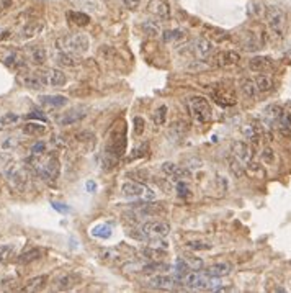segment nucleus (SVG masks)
Listing matches in <instances>:
<instances>
[{"mask_svg": "<svg viewBox=\"0 0 291 293\" xmlns=\"http://www.w3.org/2000/svg\"><path fill=\"white\" fill-rule=\"evenodd\" d=\"M126 123L120 121L117 123L108 135V141L105 144L103 151V161H102V169L103 171H111L117 166V162L125 156L126 153Z\"/></svg>", "mask_w": 291, "mask_h": 293, "instance_id": "obj_1", "label": "nucleus"}, {"mask_svg": "<svg viewBox=\"0 0 291 293\" xmlns=\"http://www.w3.org/2000/svg\"><path fill=\"white\" fill-rule=\"evenodd\" d=\"M7 179H8V184H10V187L20 193L25 192L30 184L28 171H26L25 166H20V164H12L7 169Z\"/></svg>", "mask_w": 291, "mask_h": 293, "instance_id": "obj_6", "label": "nucleus"}, {"mask_svg": "<svg viewBox=\"0 0 291 293\" xmlns=\"http://www.w3.org/2000/svg\"><path fill=\"white\" fill-rule=\"evenodd\" d=\"M241 44H242V48L245 51H259V48H260V43L257 41V38L254 36L252 31L244 34L242 40H241Z\"/></svg>", "mask_w": 291, "mask_h": 293, "instance_id": "obj_37", "label": "nucleus"}, {"mask_svg": "<svg viewBox=\"0 0 291 293\" xmlns=\"http://www.w3.org/2000/svg\"><path fill=\"white\" fill-rule=\"evenodd\" d=\"M211 97L223 106H231V105H236L237 103V99H236V94L231 90V88H226L223 85L219 87H215L213 92H211Z\"/></svg>", "mask_w": 291, "mask_h": 293, "instance_id": "obj_16", "label": "nucleus"}, {"mask_svg": "<svg viewBox=\"0 0 291 293\" xmlns=\"http://www.w3.org/2000/svg\"><path fill=\"white\" fill-rule=\"evenodd\" d=\"M99 259L105 264H118L121 261V252L113 247H105L99 251Z\"/></svg>", "mask_w": 291, "mask_h": 293, "instance_id": "obj_31", "label": "nucleus"}, {"mask_svg": "<svg viewBox=\"0 0 291 293\" xmlns=\"http://www.w3.org/2000/svg\"><path fill=\"white\" fill-rule=\"evenodd\" d=\"M121 2L126 7V10H129V12H136L141 5V0H121Z\"/></svg>", "mask_w": 291, "mask_h": 293, "instance_id": "obj_55", "label": "nucleus"}, {"mask_svg": "<svg viewBox=\"0 0 291 293\" xmlns=\"http://www.w3.org/2000/svg\"><path fill=\"white\" fill-rule=\"evenodd\" d=\"M205 31H206V36H208L209 41H224V40L229 38V33L227 31L215 28V26H206Z\"/></svg>", "mask_w": 291, "mask_h": 293, "instance_id": "obj_38", "label": "nucleus"}, {"mask_svg": "<svg viewBox=\"0 0 291 293\" xmlns=\"http://www.w3.org/2000/svg\"><path fill=\"white\" fill-rule=\"evenodd\" d=\"M57 64L63 66V67H77L79 66V56L75 54H70V52H63L56 58Z\"/></svg>", "mask_w": 291, "mask_h": 293, "instance_id": "obj_34", "label": "nucleus"}, {"mask_svg": "<svg viewBox=\"0 0 291 293\" xmlns=\"http://www.w3.org/2000/svg\"><path fill=\"white\" fill-rule=\"evenodd\" d=\"M232 270V265L229 262H218V264H211L209 267H206L205 273L208 277H213V279H219V277H226Z\"/></svg>", "mask_w": 291, "mask_h": 293, "instance_id": "obj_23", "label": "nucleus"}, {"mask_svg": "<svg viewBox=\"0 0 291 293\" xmlns=\"http://www.w3.org/2000/svg\"><path fill=\"white\" fill-rule=\"evenodd\" d=\"M182 259H183V262L190 267V270H201V269H203V259H200V257H195V255H183Z\"/></svg>", "mask_w": 291, "mask_h": 293, "instance_id": "obj_45", "label": "nucleus"}, {"mask_svg": "<svg viewBox=\"0 0 291 293\" xmlns=\"http://www.w3.org/2000/svg\"><path fill=\"white\" fill-rule=\"evenodd\" d=\"M185 36V33L182 30H170V31H164V41L165 43H172V41H180Z\"/></svg>", "mask_w": 291, "mask_h": 293, "instance_id": "obj_48", "label": "nucleus"}, {"mask_svg": "<svg viewBox=\"0 0 291 293\" xmlns=\"http://www.w3.org/2000/svg\"><path fill=\"white\" fill-rule=\"evenodd\" d=\"M162 172L170 177L173 180H188L190 179V171L185 167H179L173 162H164L162 164Z\"/></svg>", "mask_w": 291, "mask_h": 293, "instance_id": "obj_19", "label": "nucleus"}, {"mask_svg": "<svg viewBox=\"0 0 291 293\" xmlns=\"http://www.w3.org/2000/svg\"><path fill=\"white\" fill-rule=\"evenodd\" d=\"M281 113H283V108H281L280 105H270L267 106V110H265V121L270 123V125H275V123L280 121L281 118Z\"/></svg>", "mask_w": 291, "mask_h": 293, "instance_id": "obj_33", "label": "nucleus"}, {"mask_svg": "<svg viewBox=\"0 0 291 293\" xmlns=\"http://www.w3.org/2000/svg\"><path fill=\"white\" fill-rule=\"evenodd\" d=\"M187 247L191 251H209L211 247H213V244L208 243V241H201L200 239V241H190L187 244Z\"/></svg>", "mask_w": 291, "mask_h": 293, "instance_id": "obj_47", "label": "nucleus"}, {"mask_svg": "<svg viewBox=\"0 0 291 293\" xmlns=\"http://www.w3.org/2000/svg\"><path fill=\"white\" fill-rule=\"evenodd\" d=\"M121 192L125 197L129 198H143L147 202H152L156 198V193L147 187L144 184H139V182H125L121 187Z\"/></svg>", "mask_w": 291, "mask_h": 293, "instance_id": "obj_7", "label": "nucleus"}, {"mask_svg": "<svg viewBox=\"0 0 291 293\" xmlns=\"http://www.w3.org/2000/svg\"><path fill=\"white\" fill-rule=\"evenodd\" d=\"M56 46L63 52H70V54L82 56L89 51L90 41L87 38V34L75 33V34H67V36H61L56 41Z\"/></svg>", "mask_w": 291, "mask_h": 293, "instance_id": "obj_3", "label": "nucleus"}, {"mask_svg": "<svg viewBox=\"0 0 291 293\" xmlns=\"http://www.w3.org/2000/svg\"><path fill=\"white\" fill-rule=\"evenodd\" d=\"M147 10L151 12L156 19L162 20V22L170 20V16H172V8L167 0H151L147 5Z\"/></svg>", "mask_w": 291, "mask_h": 293, "instance_id": "obj_12", "label": "nucleus"}, {"mask_svg": "<svg viewBox=\"0 0 291 293\" xmlns=\"http://www.w3.org/2000/svg\"><path fill=\"white\" fill-rule=\"evenodd\" d=\"M5 64H7L8 67H13V69H25V67H26L25 52L10 51V52H8V56L5 58Z\"/></svg>", "mask_w": 291, "mask_h": 293, "instance_id": "obj_29", "label": "nucleus"}, {"mask_svg": "<svg viewBox=\"0 0 291 293\" xmlns=\"http://www.w3.org/2000/svg\"><path fill=\"white\" fill-rule=\"evenodd\" d=\"M87 113H89V108H87V106H74V108H70L66 113L61 115L57 123L61 126H72L75 123L82 121L87 117Z\"/></svg>", "mask_w": 291, "mask_h": 293, "instance_id": "obj_11", "label": "nucleus"}, {"mask_svg": "<svg viewBox=\"0 0 291 293\" xmlns=\"http://www.w3.org/2000/svg\"><path fill=\"white\" fill-rule=\"evenodd\" d=\"M144 31L147 34H151V36H156V34L159 33V25L154 23V22H146L144 23Z\"/></svg>", "mask_w": 291, "mask_h": 293, "instance_id": "obj_54", "label": "nucleus"}, {"mask_svg": "<svg viewBox=\"0 0 291 293\" xmlns=\"http://www.w3.org/2000/svg\"><path fill=\"white\" fill-rule=\"evenodd\" d=\"M239 61H241L239 52L231 51V49H224V51L216 52L215 66H218V67H231V66L239 64Z\"/></svg>", "mask_w": 291, "mask_h": 293, "instance_id": "obj_15", "label": "nucleus"}, {"mask_svg": "<svg viewBox=\"0 0 291 293\" xmlns=\"http://www.w3.org/2000/svg\"><path fill=\"white\" fill-rule=\"evenodd\" d=\"M231 154L236 156L245 166L254 161L252 148L249 146V143H245V141H234V143L231 144Z\"/></svg>", "mask_w": 291, "mask_h": 293, "instance_id": "obj_13", "label": "nucleus"}, {"mask_svg": "<svg viewBox=\"0 0 291 293\" xmlns=\"http://www.w3.org/2000/svg\"><path fill=\"white\" fill-rule=\"evenodd\" d=\"M133 125H134V135H136V136L144 135V131H146V121H144L143 117H134Z\"/></svg>", "mask_w": 291, "mask_h": 293, "instance_id": "obj_51", "label": "nucleus"}, {"mask_svg": "<svg viewBox=\"0 0 291 293\" xmlns=\"http://www.w3.org/2000/svg\"><path fill=\"white\" fill-rule=\"evenodd\" d=\"M46 283H48V275H38V277H33L30 280H26L25 287L22 290L23 291H30V293L41 291V290H45Z\"/></svg>", "mask_w": 291, "mask_h": 293, "instance_id": "obj_27", "label": "nucleus"}, {"mask_svg": "<svg viewBox=\"0 0 291 293\" xmlns=\"http://www.w3.org/2000/svg\"><path fill=\"white\" fill-rule=\"evenodd\" d=\"M263 130H265V123L263 121H250L242 126V135L249 143L259 144L263 139Z\"/></svg>", "mask_w": 291, "mask_h": 293, "instance_id": "obj_10", "label": "nucleus"}, {"mask_svg": "<svg viewBox=\"0 0 291 293\" xmlns=\"http://www.w3.org/2000/svg\"><path fill=\"white\" fill-rule=\"evenodd\" d=\"M41 255H43V251H41V249H38V247H30L28 251H25L23 254H20L18 262H20V264H30V262H33V261L41 259Z\"/></svg>", "mask_w": 291, "mask_h": 293, "instance_id": "obj_36", "label": "nucleus"}, {"mask_svg": "<svg viewBox=\"0 0 291 293\" xmlns=\"http://www.w3.org/2000/svg\"><path fill=\"white\" fill-rule=\"evenodd\" d=\"M265 19H267V25H268V30L275 38L281 40L285 36L286 33V15L285 12L281 10L280 7L275 5H270L267 7V12H265Z\"/></svg>", "mask_w": 291, "mask_h": 293, "instance_id": "obj_4", "label": "nucleus"}, {"mask_svg": "<svg viewBox=\"0 0 291 293\" xmlns=\"http://www.w3.org/2000/svg\"><path fill=\"white\" fill-rule=\"evenodd\" d=\"M241 90L244 94L245 99H255V95H257V85H255L254 81H250V79H244L242 81V85H241Z\"/></svg>", "mask_w": 291, "mask_h": 293, "instance_id": "obj_40", "label": "nucleus"}, {"mask_svg": "<svg viewBox=\"0 0 291 293\" xmlns=\"http://www.w3.org/2000/svg\"><path fill=\"white\" fill-rule=\"evenodd\" d=\"M67 19H69V23L70 25H74V26H87L90 23V16L89 15H85L82 12H69L67 15Z\"/></svg>", "mask_w": 291, "mask_h": 293, "instance_id": "obj_35", "label": "nucleus"}, {"mask_svg": "<svg viewBox=\"0 0 291 293\" xmlns=\"http://www.w3.org/2000/svg\"><path fill=\"white\" fill-rule=\"evenodd\" d=\"M167 270H170V265L162 264V261L161 262H149L147 265L143 267L144 273H157V272H167Z\"/></svg>", "mask_w": 291, "mask_h": 293, "instance_id": "obj_42", "label": "nucleus"}, {"mask_svg": "<svg viewBox=\"0 0 291 293\" xmlns=\"http://www.w3.org/2000/svg\"><path fill=\"white\" fill-rule=\"evenodd\" d=\"M75 141L81 144H89V146H95V141H96V136L93 135L92 131H79L75 135Z\"/></svg>", "mask_w": 291, "mask_h": 293, "instance_id": "obj_41", "label": "nucleus"}, {"mask_svg": "<svg viewBox=\"0 0 291 293\" xmlns=\"http://www.w3.org/2000/svg\"><path fill=\"white\" fill-rule=\"evenodd\" d=\"M188 108L193 120L200 123V125H208L211 118H213V108H211L208 99H205V97L201 95L191 97L188 102Z\"/></svg>", "mask_w": 291, "mask_h": 293, "instance_id": "obj_5", "label": "nucleus"}, {"mask_svg": "<svg viewBox=\"0 0 291 293\" xmlns=\"http://www.w3.org/2000/svg\"><path fill=\"white\" fill-rule=\"evenodd\" d=\"M249 67L254 72H267L273 67V61L267 56H257L249 63Z\"/></svg>", "mask_w": 291, "mask_h": 293, "instance_id": "obj_28", "label": "nucleus"}, {"mask_svg": "<svg viewBox=\"0 0 291 293\" xmlns=\"http://www.w3.org/2000/svg\"><path fill=\"white\" fill-rule=\"evenodd\" d=\"M147 151V144H141L138 149H134V156H131V159H136V157H141V156H144V153Z\"/></svg>", "mask_w": 291, "mask_h": 293, "instance_id": "obj_56", "label": "nucleus"}, {"mask_svg": "<svg viewBox=\"0 0 291 293\" xmlns=\"http://www.w3.org/2000/svg\"><path fill=\"white\" fill-rule=\"evenodd\" d=\"M141 233L144 234V241H147L149 237H165L170 233V225L165 221H144L141 225Z\"/></svg>", "mask_w": 291, "mask_h": 293, "instance_id": "obj_8", "label": "nucleus"}, {"mask_svg": "<svg viewBox=\"0 0 291 293\" xmlns=\"http://www.w3.org/2000/svg\"><path fill=\"white\" fill-rule=\"evenodd\" d=\"M227 162H229V169H231V172L237 177V179H241V177L244 175V172H245L244 164L236 156H227Z\"/></svg>", "mask_w": 291, "mask_h": 293, "instance_id": "obj_39", "label": "nucleus"}, {"mask_svg": "<svg viewBox=\"0 0 291 293\" xmlns=\"http://www.w3.org/2000/svg\"><path fill=\"white\" fill-rule=\"evenodd\" d=\"M36 175H40L43 180L46 182H52L59 177L61 172V164L57 161L56 156H49V154H43V156H36L31 154V157L26 161Z\"/></svg>", "mask_w": 291, "mask_h": 293, "instance_id": "obj_2", "label": "nucleus"}, {"mask_svg": "<svg viewBox=\"0 0 291 293\" xmlns=\"http://www.w3.org/2000/svg\"><path fill=\"white\" fill-rule=\"evenodd\" d=\"M13 252H15V246H12V244L0 246V264H5L10 261Z\"/></svg>", "mask_w": 291, "mask_h": 293, "instance_id": "obj_46", "label": "nucleus"}, {"mask_svg": "<svg viewBox=\"0 0 291 293\" xmlns=\"http://www.w3.org/2000/svg\"><path fill=\"white\" fill-rule=\"evenodd\" d=\"M16 82L25 88H31V90H40L45 85H43L41 79L38 77L36 72H28V70H22L16 76Z\"/></svg>", "mask_w": 291, "mask_h": 293, "instance_id": "obj_17", "label": "nucleus"}, {"mask_svg": "<svg viewBox=\"0 0 291 293\" xmlns=\"http://www.w3.org/2000/svg\"><path fill=\"white\" fill-rule=\"evenodd\" d=\"M188 123L183 121V120H179V121H173L170 125V130H169V136L175 141H182L185 136H187L188 133Z\"/></svg>", "mask_w": 291, "mask_h": 293, "instance_id": "obj_25", "label": "nucleus"}, {"mask_svg": "<svg viewBox=\"0 0 291 293\" xmlns=\"http://www.w3.org/2000/svg\"><path fill=\"white\" fill-rule=\"evenodd\" d=\"M191 51L193 54L200 59H208L211 54H213V43H211L208 38H195L191 41Z\"/></svg>", "mask_w": 291, "mask_h": 293, "instance_id": "obj_14", "label": "nucleus"}, {"mask_svg": "<svg viewBox=\"0 0 291 293\" xmlns=\"http://www.w3.org/2000/svg\"><path fill=\"white\" fill-rule=\"evenodd\" d=\"M36 74L45 87H63L67 82L66 74L59 69H41Z\"/></svg>", "mask_w": 291, "mask_h": 293, "instance_id": "obj_9", "label": "nucleus"}, {"mask_svg": "<svg viewBox=\"0 0 291 293\" xmlns=\"http://www.w3.org/2000/svg\"><path fill=\"white\" fill-rule=\"evenodd\" d=\"M67 97L64 95H41L40 103L48 106V108H61V106L67 105Z\"/></svg>", "mask_w": 291, "mask_h": 293, "instance_id": "obj_26", "label": "nucleus"}, {"mask_svg": "<svg viewBox=\"0 0 291 293\" xmlns=\"http://www.w3.org/2000/svg\"><path fill=\"white\" fill-rule=\"evenodd\" d=\"M255 85H257V90L262 92V94H267L270 92L273 85H275V81H273V77L270 74H265V72H259V76L255 77Z\"/></svg>", "mask_w": 291, "mask_h": 293, "instance_id": "obj_30", "label": "nucleus"}, {"mask_svg": "<svg viewBox=\"0 0 291 293\" xmlns=\"http://www.w3.org/2000/svg\"><path fill=\"white\" fill-rule=\"evenodd\" d=\"M152 121L156 123L157 126H164V125H165V121H167V106H165V105H161V106H159V108L154 112Z\"/></svg>", "mask_w": 291, "mask_h": 293, "instance_id": "obj_44", "label": "nucleus"}, {"mask_svg": "<svg viewBox=\"0 0 291 293\" xmlns=\"http://www.w3.org/2000/svg\"><path fill=\"white\" fill-rule=\"evenodd\" d=\"M175 190H177V193H179L180 198H188L190 195H191V190H190V187H188L187 182H185V180H179L177 185H175Z\"/></svg>", "mask_w": 291, "mask_h": 293, "instance_id": "obj_50", "label": "nucleus"}, {"mask_svg": "<svg viewBox=\"0 0 291 293\" xmlns=\"http://www.w3.org/2000/svg\"><path fill=\"white\" fill-rule=\"evenodd\" d=\"M8 7H10V0H0V15H4Z\"/></svg>", "mask_w": 291, "mask_h": 293, "instance_id": "obj_57", "label": "nucleus"}, {"mask_svg": "<svg viewBox=\"0 0 291 293\" xmlns=\"http://www.w3.org/2000/svg\"><path fill=\"white\" fill-rule=\"evenodd\" d=\"M102 2H110V0H102Z\"/></svg>", "mask_w": 291, "mask_h": 293, "instance_id": "obj_59", "label": "nucleus"}, {"mask_svg": "<svg viewBox=\"0 0 291 293\" xmlns=\"http://www.w3.org/2000/svg\"><path fill=\"white\" fill-rule=\"evenodd\" d=\"M20 120L18 115H15V113H7L4 115L2 118H0V128H7V126H12L15 125L16 121Z\"/></svg>", "mask_w": 291, "mask_h": 293, "instance_id": "obj_49", "label": "nucleus"}, {"mask_svg": "<svg viewBox=\"0 0 291 293\" xmlns=\"http://www.w3.org/2000/svg\"><path fill=\"white\" fill-rule=\"evenodd\" d=\"M149 285L154 287V288H159V290H172L175 288V285H180L177 277L175 275H156L151 280H149Z\"/></svg>", "mask_w": 291, "mask_h": 293, "instance_id": "obj_21", "label": "nucleus"}, {"mask_svg": "<svg viewBox=\"0 0 291 293\" xmlns=\"http://www.w3.org/2000/svg\"><path fill=\"white\" fill-rule=\"evenodd\" d=\"M82 277H81V273H77V272H67V273H63L61 277L56 280V288L59 291H69V290H72L75 288L79 283H81Z\"/></svg>", "mask_w": 291, "mask_h": 293, "instance_id": "obj_18", "label": "nucleus"}, {"mask_svg": "<svg viewBox=\"0 0 291 293\" xmlns=\"http://www.w3.org/2000/svg\"><path fill=\"white\" fill-rule=\"evenodd\" d=\"M25 58L26 63H30L33 66H43L46 63V49L41 46H28L25 49Z\"/></svg>", "mask_w": 291, "mask_h": 293, "instance_id": "obj_20", "label": "nucleus"}, {"mask_svg": "<svg viewBox=\"0 0 291 293\" xmlns=\"http://www.w3.org/2000/svg\"><path fill=\"white\" fill-rule=\"evenodd\" d=\"M45 28V23L40 22V20H26L23 23V28H22V38L25 40H31L34 36H38V34L43 31Z\"/></svg>", "mask_w": 291, "mask_h": 293, "instance_id": "obj_22", "label": "nucleus"}, {"mask_svg": "<svg viewBox=\"0 0 291 293\" xmlns=\"http://www.w3.org/2000/svg\"><path fill=\"white\" fill-rule=\"evenodd\" d=\"M92 236L99 237V239H108L111 236V228L108 225H96L95 228H92Z\"/></svg>", "mask_w": 291, "mask_h": 293, "instance_id": "obj_43", "label": "nucleus"}, {"mask_svg": "<svg viewBox=\"0 0 291 293\" xmlns=\"http://www.w3.org/2000/svg\"><path fill=\"white\" fill-rule=\"evenodd\" d=\"M139 255L144 257V259H149L151 262H161L162 259L167 257V251L165 249H159V247H152V246H147L143 247L139 251Z\"/></svg>", "mask_w": 291, "mask_h": 293, "instance_id": "obj_24", "label": "nucleus"}, {"mask_svg": "<svg viewBox=\"0 0 291 293\" xmlns=\"http://www.w3.org/2000/svg\"><path fill=\"white\" fill-rule=\"evenodd\" d=\"M87 189H89V190H95L96 187H95V184H93V182H89V184H87Z\"/></svg>", "mask_w": 291, "mask_h": 293, "instance_id": "obj_58", "label": "nucleus"}, {"mask_svg": "<svg viewBox=\"0 0 291 293\" xmlns=\"http://www.w3.org/2000/svg\"><path fill=\"white\" fill-rule=\"evenodd\" d=\"M48 131L46 125L45 123H26V125L23 126V133L28 136H43L45 133Z\"/></svg>", "mask_w": 291, "mask_h": 293, "instance_id": "obj_32", "label": "nucleus"}, {"mask_svg": "<svg viewBox=\"0 0 291 293\" xmlns=\"http://www.w3.org/2000/svg\"><path fill=\"white\" fill-rule=\"evenodd\" d=\"M262 161H265L267 164H273L275 162V153L270 148H265L262 151Z\"/></svg>", "mask_w": 291, "mask_h": 293, "instance_id": "obj_53", "label": "nucleus"}, {"mask_svg": "<svg viewBox=\"0 0 291 293\" xmlns=\"http://www.w3.org/2000/svg\"><path fill=\"white\" fill-rule=\"evenodd\" d=\"M31 154H36V156L48 154V143L46 141H36V144H33V148H31Z\"/></svg>", "mask_w": 291, "mask_h": 293, "instance_id": "obj_52", "label": "nucleus"}]
</instances>
